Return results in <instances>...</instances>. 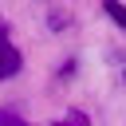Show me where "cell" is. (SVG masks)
Returning a JSON list of instances; mask_svg holds the SVG:
<instances>
[{
    "label": "cell",
    "mask_w": 126,
    "mask_h": 126,
    "mask_svg": "<svg viewBox=\"0 0 126 126\" xmlns=\"http://www.w3.org/2000/svg\"><path fill=\"white\" fill-rule=\"evenodd\" d=\"M0 126H20V114H12V110H0Z\"/></svg>",
    "instance_id": "3957f363"
},
{
    "label": "cell",
    "mask_w": 126,
    "mask_h": 126,
    "mask_svg": "<svg viewBox=\"0 0 126 126\" xmlns=\"http://www.w3.org/2000/svg\"><path fill=\"white\" fill-rule=\"evenodd\" d=\"M20 67H24V55H20V47L8 39V28L0 24V79H12Z\"/></svg>",
    "instance_id": "6da1fadb"
},
{
    "label": "cell",
    "mask_w": 126,
    "mask_h": 126,
    "mask_svg": "<svg viewBox=\"0 0 126 126\" xmlns=\"http://www.w3.org/2000/svg\"><path fill=\"white\" fill-rule=\"evenodd\" d=\"M102 8H106V16H110L118 28H126V4H118V0H106Z\"/></svg>",
    "instance_id": "7a4b0ae2"
}]
</instances>
